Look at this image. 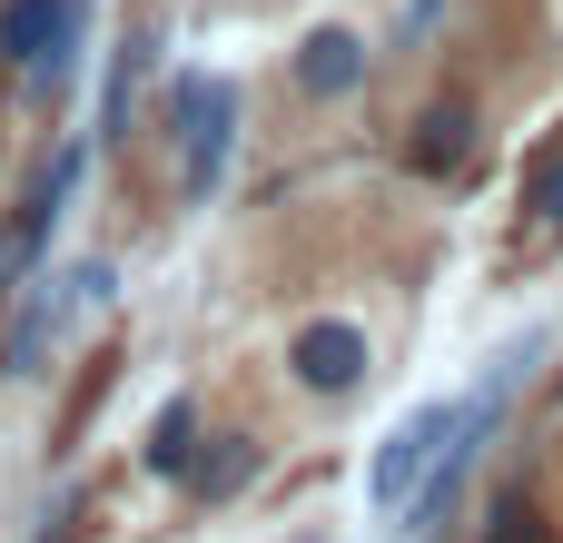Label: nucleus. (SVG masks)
Here are the masks:
<instances>
[{
	"label": "nucleus",
	"mask_w": 563,
	"mask_h": 543,
	"mask_svg": "<svg viewBox=\"0 0 563 543\" xmlns=\"http://www.w3.org/2000/svg\"><path fill=\"white\" fill-rule=\"evenodd\" d=\"M238 109H247V89L238 79H218V69H178L168 79V138H178V188L188 198H208L218 188V168H228V148H238Z\"/></svg>",
	"instance_id": "obj_1"
},
{
	"label": "nucleus",
	"mask_w": 563,
	"mask_h": 543,
	"mask_svg": "<svg viewBox=\"0 0 563 543\" xmlns=\"http://www.w3.org/2000/svg\"><path fill=\"white\" fill-rule=\"evenodd\" d=\"M455 415H465V406H416V415H406V425L376 445V465H366V495H376V514H396V505L416 495V475L435 465V445L455 435Z\"/></svg>",
	"instance_id": "obj_4"
},
{
	"label": "nucleus",
	"mask_w": 563,
	"mask_h": 543,
	"mask_svg": "<svg viewBox=\"0 0 563 543\" xmlns=\"http://www.w3.org/2000/svg\"><path fill=\"white\" fill-rule=\"evenodd\" d=\"M148 20H129L119 30V49H109V79H99V129H89V148H119L129 138V109H139V79H148Z\"/></svg>",
	"instance_id": "obj_8"
},
{
	"label": "nucleus",
	"mask_w": 563,
	"mask_h": 543,
	"mask_svg": "<svg viewBox=\"0 0 563 543\" xmlns=\"http://www.w3.org/2000/svg\"><path fill=\"white\" fill-rule=\"evenodd\" d=\"M475 138H485L475 99H455V89H445V99H435V109L406 129V168H416V178H455V168L475 158Z\"/></svg>",
	"instance_id": "obj_5"
},
{
	"label": "nucleus",
	"mask_w": 563,
	"mask_h": 543,
	"mask_svg": "<svg viewBox=\"0 0 563 543\" xmlns=\"http://www.w3.org/2000/svg\"><path fill=\"white\" fill-rule=\"evenodd\" d=\"M89 178V138H69V148H49L40 158V178H30V198H20V218L0 228V287H20L30 267H40V247L59 237V218H69V188Z\"/></svg>",
	"instance_id": "obj_2"
},
{
	"label": "nucleus",
	"mask_w": 563,
	"mask_h": 543,
	"mask_svg": "<svg viewBox=\"0 0 563 543\" xmlns=\"http://www.w3.org/2000/svg\"><path fill=\"white\" fill-rule=\"evenodd\" d=\"M366 366H376V346H366V326L356 317H307L297 326V346H287V376L307 386V396H356L366 386Z\"/></svg>",
	"instance_id": "obj_3"
},
{
	"label": "nucleus",
	"mask_w": 563,
	"mask_h": 543,
	"mask_svg": "<svg viewBox=\"0 0 563 543\" xmlns=\"http://www.w3.org/2000/svg\"><path fill=\"white\" fill-rule=\"evenodd\" d=\"M366 89V40L356 30H307L297 40V99H356Z\"/></svg>",
	"instance_id": "obj_7"
},
{
	"label": "nucleus",
	"mask_w": 563,
	"mask_h": 543,
	"mask_svg": "<svg viewBox=\"0 0 563 543\" xmlns=\"http://www.w3.org/2000/svg\"><path fill=\"white\" fill-rule=\"evenodd\" d=\"M297 543H327V534H297Z\"/></svg>",
	"instance_id": "obj_12"
},
{
	"label": "nucleus",
	"mask_w": 563,
	"mask_h": 543,
	"mask_svg": "<svg viewBox=\"0 0 563 543\" xmlns=\"http://www.w3.org/2000/svg\"><path fill=\"white\" fill-rule=\"evenodd\" d=\"M188 455H198V406H188V396H168V406L148 415V445H139V465H148L158 485H178V475H188Z\"/></svg>",
	"instance_id": "obj_9"
},
{
	"label": "nucleus",
	"mask_w": 563,
	"mask_h": 543,
	"mask_svg": "<svg viewBox=\"0 0 563 543\" xmlns=\"http://www.w3.org/2000/svg\"><path fill=\"white\" fill-rule=\"evenodd\" d=\"M257 465H267V435H198L178 485H188V505H228V495L257 485Z\"/></svg>",
	"instance_id": "obj_6"
},
{
	"label": "nucleus",
	"mask_w": 563,
	"mask_h": 543,
	"mask_svg": "<svg viewBox=\"0 0 563 543\" xmlns=\"http://www.w3.org/2000/svg\"><path fill=\"white\" fill-rule=\"evenodd\" d=\"M525 208H534V228H554V237H563V148H544V158H534Z\"/></svg>",
	"instance_id": "obj_10"
},
{
	"label": "nucleus",
	"mask_w": 563,
	"mask_h": 543,
	"mask_svg": "<svg viewBox=\"0 0 563 543\" xmlns=\"http://www.w3.org/2000/svg\"><path fill=\"white\" fill-rule=\"evenodd\" d=\"M554 396H563V376H554Z\"/></svg>",
	"instance_id": "obj_13"
},
{
	"label": "nucleus",
	"mask_w": 563,
	"mask_h": 543,
	"mask_svg": "<svg viewBox=\"0 0 563 543\" xmlns=\"http://www.w3.org/2000/svg\"><path fill=\"white\" fill-rule=\"evenodd\" d=\"M485 543H544V514H534L525 495H505V505H495V534H485Z\"/></svg>",
	"instance_id": "obj_11"
}]
</instances>
